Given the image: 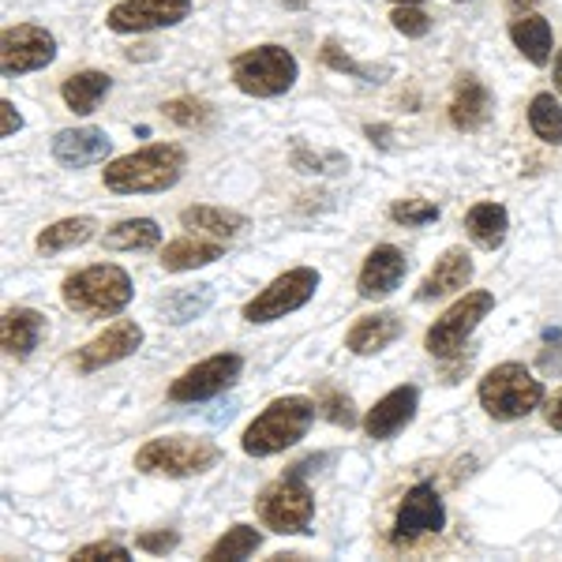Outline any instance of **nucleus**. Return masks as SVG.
<instances>
[{
  "mask_svg": "<svg viewBox=\"0 0 562 562\" xmlns=\"http://www.w3.org/2000/svg\"><path fill=\"white\" fill-rule=\"evenodd\" d=\"M188 169V154L177 143H154L135 154L109 161L102 169V180L109 192L116 195H154V192H169Z\"/></svg>",
  "mask_w": 562,
  "mask_h": 562,
  "instance_id": "1",
  "label": "nucleus"
},
{
  "mask_svg": "<svg viewBox=\"0 0 562 562\" xmlns=\"http://www.w3.org/2000/svg\"><path fill=\"white\" fill-rule=\"evenodd\" d=\"M315 409H319V405L304 394H289V397L270 402L267 409L248 424V431H244V439H240L244 454L270 458V454H281V450L296 447L307 435V428H312Z\"/></svg>",
  "mask_w": 562,
  "mask_h": 562,
  "instance_id": "2",
  "label": "nucleus"
},
{
  "mask_svg": "<svg viewBox=\"0 0 562 562\" xmlns=\"http://www.w3.org/2000/svg\"><path fill=\"white\" fill-rule=\"evenodd\" d=\"M60 301L83 319H113L132 304V278L128 270L113 267V262H98V267L65 278Z\"/></svg>",
  "mask_w": 562,
  "mask_h": 562,
  "instance_id": "3",
  "label": "nucleus"
},
{
  "mask_svg": "<svg viewBox=\"0 0 562 562\" xmlns=\"http://www.w3.org/2000/svg\"><path fill=\"white\" fill-rule=\"evenodd\" d=\"M222 461V450L211 439H195V435H161L150 439L147 447H139L135 454V469L147 476H169V480H184V476H203Z\"/></svg>",
  "mask_w": 562,
  "mask_h": 562,
  "instance_id": "4",
  "label": "nucleus"
},
{
  "mask_svg": "<svg viewBox=\"0 0 562 562\" xmlns=\"http://www.w3.org/2000/svg\"><path fill=\"white\" fill-rule=\"evenodd\" d=\"M543 402V383L518 360H506L480 379V405L492 420H521Z\"/></svg>",
  "mask_w": 562,
  "mask_h": 562,
  "instance_id": "5",
  "label": "nucleus"
},
{
  "mask_svg": "<svg viewBox=\"0 0 562 562\" xmlns=\"http://www.w3.org/2000/svg\"><path fill=\"white\" fill-rule=\"evenodd\" d=\"M304 465H296L289 476L267 484L256 498V514L259 521L267 525L270 532H281V537H301V532L312 529L315 518V498L312 487L304 484Z\"/></svg>",
  "mask_w": 562,
  "mask_h": 562,
  "instance_id": "6",
  "label": "nucleus"
},
{
  "mask_svg": "<svg viewBox=\"0 0 562 562\" xmlns=\"http://www.w3.org/2000/svg\"><path fill=\"white\" fill-rule=\"evenodd\" d=\"M233 83L248 98H278L296 83V57L281 45H256L233 60Z\"/></svg>",
  "mask_w": 562,
  "mask_h": 562,
  "instance_id": "7",
  "label": "nucleus"
},
{
  "mask_svg": "<svg viewBox=\"0 0 562 562\" xmlns=\"http://www.w3.org/2000/svg\"><path fill=\"white\" fill-rule=\"evenodd\" d=\"M492 307H495V296L487 293V289H473V293H465L461 301L450 304L447 312L428 326V334H424V349H428L431 357H454V352L469 341V334L480 326V319H487Z\"/></svg>",
  "mask_w": 562,
  "mask_h": 562,
  "instance_id": "8",
  "label": "nucleus"
},
{
  "mask_svg": "<svg viewBox=\"0 0 562 562\" xmlns=\"http://www.w3.org/2000/svg\"><path fill=\"white\" fill-rule=\"evenodd\" d=\"M315 289H319V270H312V267L285 270V274H278L259 296H251V301L244 304V319L248 323L285 319V315H293L296 307H304L312 301Z\"/></svg>",
  "mask_w": 562,
  "mask_h": 562,
  "instance_id": "9",
  "label": "nucleus"
},
{
  "mask_svg": "<svg viewBox=\"0 0 562 562\" xmlns=\"http://www.w3.org/2000/svg\"><path fill=\"white\" fill-rule=\"evenodd\" d=\"M240 371H244V360L237 357V352H217V357L199 360L195 368H188L184 375L173 379V386H169V397L180 402V405L211 402V397L225 394V390L237 383Z\"/></svg>",
  "mask_w": 562,
  "mask_h": 562,
  "instance_id": "10",
  "label": "nucleus"
},
{
  "mask_svg": "<svg viewBox=\"0 0 562 562\" xmlns=\"http://www.w3.org/2000/svg\"><path fill=\"white\" fill-rule=\"evenodd\" d=\"M53 57H57V38L45 26L20 23V26H8L4 38H0V68H4V76L38 71L45 65H53Z\"/></svg>",
  "mask_w": 562,
  "mask_h": 562,
  "instance_id": "11",
  "label": "nucleus"
},
{
  "mask_svg": "<svg viewBox=\"0 0 562 562\" xmlns=\"http://www.w3.org/2000/svg\"><path fill=\"white\" fill-rule=\"evenodd\" d=\"M192 0H121L109 8L105 26L116 34H147L188 20Z\"/></svg>",
  "mask_w": 562,
  "mask_h": 562,
  "instance_id": "12",
  "label": "nucleus"
},
{
  "mask_svg": "<svg viewBox=\"0 0 562 562\" xmlns=\"http://www.w3.org/2000/svg\"><path fill=\"white\" fill-rule=\"evenodd\" d=\"M442 525H447V506H442L435 484H416L405 492L394 514V543H416L420 537L439 532Z\"/></svg>",
  "mask_w": 562,
  "mask_h": 562,
  "instance_id": "13",
  "label": "nucleus"
},
{
  "mask_svg": "<svg viewBox=\"0 0 562 562\" xmlns=\"http://www.w3.org/2000/svg\"><path fill=\"white\" fill-rule=\"evenodd\" d=\"M139 346H143V326L132 319H116L113 326H105L98 338H90L87 346L76 352V371L94 375V371H102L109 364L128 360Z\"/></svg>",
  "mask_w": 562,
  "mask_h": 562,
  "instance_id": "14",
  "label": "nucleus"
},
{
  "mask_svg": "<svg viewBox=\"0 0 562 562\" xmlns=\"http://www.w3.org/2000/svg\"><path fill=\"white\" fill-rule=\"evenodd\" d=\"M405 270H409L405 251L394 248V244H379V248H371L364 267H360L357 293L364 296V301H383V296H390L397 285H402Z\"/></svg>",
  "mask_w": 562,
  "mask_h": 562,
  "instance_id": "15",
  "label": "nucleus"
},
{
  "mask_svg": "<svg viewBox=\"0 0 562 562\" xmlns=\"http://www.w3.org/2000/svg\"><path fill=\"white\" fill-rule=\"evenodd\" d=\"M416 402H420V390L416 386H394L386 397H379L364 416V431L371 439H394L405 424H413Z\"/></svg>",
  "mask_w": 562,
  "mask_h": 562,
  "instance_id": "16",
  "label": "nucleus"
},
{
  "mask_svg": "<svg viewBox=\"0 0 562 562\" xmlns=\"http://www.w3.org/2000/svg\"><path fill=\"white\" fill-rule=\"evenodd\" d=\"M469 281H473V256H469L465 248H450L442 259H435L428 278L420 281V289H416V301L428 304V301H439V296L461 293Z\"/></svg>",
  "mask_w": 562,
  "mask_h": 562,
  "instance_id": "17",
  "label": "nucleus"
},
{
  "mask_svg": "<svg viewBox=\"0 0 562 562\" xmlns=\"http://www.w3.org/2000/svg\"><path fill=\"white\" fill-rule=\"evenodd\" d=\"M45 338V315L34 312V307H8L4 319H0V346H4L8 357L26 360L38 341Z\"/></svg>",
  "mask_w": 562,
  "mask_h": 562,
  "instance_id": "18",
  "label": "nucleus"
},
{
  "mask_svg": "<svg viewBox=\"0 0 562 562\" xmlns=\"http://www.w3.org/2000/svg\"><path fill=\"white\" fill-rule=\"evenodd\" d=\"M109 150H113V139L102 128H65L53 139V158L60 166H90V161H105Z\"/></svg>",
  "mask_w": 562,
  "mask_h": 562,
  "instance_id": "19",
  "label": "nucleus"
},
{
  "mask_svg": "<svg viewBox=\"0 0 562 562\" xmlns=\"http://www.w3.org/2000/svg\"><path fill=\"white\" fill-rule=\"evenodd\" d=\"M492 116V94L476 76H461L454 83V98H450V124L458 132H476Z\"/></svg>",
  "mask_w": 562,
  "mask_h": 562,
  "instance_id": "20",
  "label": "nucleus"
},
{
  "mask_svg": "<svg viewBox=\"0 0 562 562\" xmlns=\"http://www.w3.org/2000/svg\"><path fill=\"white\" fill-rule=\"evenodd\" d=\"M402 330H405V323H402V315H394V312L364 315V319H357V326L349 330L346 349L357 352V357H371V352H383L386 346H394V341L402 338Z\"/></svg>",
  "mask_w": 562,
  "mask_h": 562,
  "instance_id": "21",
  "label": "nucleus"
},
{
  "mask_svg": "<svg viewBox=\"0 0 562 562\" xmlns=\"http://www.w3.org/2000/svg\"><path fill=\"white\" fill-rule=\"evenodd\" d=\"M180 225L199 233V237L229 244L233 237H240V229L248 222H244L240 214H233V211H222V206H188V211H180Z\"/></svg>",
  "mask_w": 562,
  "mask_h": 562,
  "instance_id": "22",
  "label": "nucleus"
},
{
  "mask_svg": "<svg viewBox=\"0 0 562 562\" xmlns=\"http://www.w3.org/2000/svg\"><path fill=\"white\" fill-rule=\"evenodd\" d=\"M109 90H113V79H109L105 71H76V76H68L65 83H60V98H65V105L71 113L87 116L102 105V98Z\"/></svg>",
  "mask_w": 562,
  "mask_h": 562,
  "instance_id": "23",
  "label": "nucleus"
},
{
  "mask_svg": "<svg viewBox=\"0 0 562 562\" xmlns=\"http://www.w3.org/2000/svg\"><path fill=\"white\" fill-rule=\"evenodd\" d=\"M510 42L521 49V57L529 65H548L551 60V23L543 15L529 12V15H514L510 23Z\"/></svg>",
  "mask_w": 562,
  "mask_h": 562,
  "instance_id": "24",
  "label": "nucleus"
},
{
  "mask_svg": "<svg viewBox=\"0 0 562 562\" xmlns=\"http://www.w3.org/2000/svg\"><path fill=\"white\" fill-rule=\"evenodd\" d=\"M506 229H510V217H506V206H498V203H476L473 211L465 214L469 240H473L476 248H484V251L503 248Z\"/></svg>",
  "mask_w": 562,
  "mask_h": 562,
  "instance_id": "25",
  "label": "nucleus"
},
{
  "mask_svg": "<svg viewBox=\"0 0 562 562\" xmlns=\"http://www.w3.org/2000/svg\"><path fill=\"white\" fill-rule=\"evenodd\" d=\"M225 256V240H195V237H180L173 244H166L161 251V267L173 270H195V267H211L214 259Z\"/></svg>",
  "mask_w": 562,
  "mask_h": 562,
  "instance_id": "26",
  "label": "nucleus"
},
{
  "mask_svg": "<svg viewBox=\"0 0 562 562\" xmlns=\"http://www.w3.org/2000/svg\"><path fill=\"white\" fill-rule=\"evenodd\" d=\"M94 217H60L53 222L49 229L38 233L34 248L45 251V256H57V251H71V248H83V244L94 237Z\"/></svg>",
  "mask_w": 562,
  "mask_h": 562,
  "instance_id": "27",
  "label": "nucleus"
},
{
  "mask_svg": "<svg viewBox=\"0 0 562 562\" xmlns=\"http://www.w3.org/2000/svg\"><path fill=\"white\" fill-rule=\"evenodd\" d=\"M102 244L109 251H150L161 244V229L150 217H128V222H116L102 237Z\"/></svg>",
  "mask_w": 562,
  "mask_h": 562,
  "instance_id": "28",
  "label": "nucleus"
},
{
  "mask_svg": "<svg viewBox=\"0 0 562 562\" xmlns=\"http://www.w3.org/2000/svg\"><path fill=\"white\" fill-rule=\"evenodd\" d=\"M259 529H251V525H233L225 537H217L211 543V551H206V562H222V559H248V555H256L259 551Z\"/></svg>",
  "mask_w": 562,
  "mask_h": 562,
  "instance_id": "29",
  "label": "nucleus"
},
{
  "mask_svg": "<svg viewBox=\"0 0 562 562\" xmlns=\"http://www.w3.org/2000/svg\"><path fill=\"white\" fill-rule=\"evenodd\" d=\"M529 128L537 132V139L562 147V105L555 94H537L529 102Z\"/></svg>",
  "mask_w": 562,
  "mask_h": 562,
  "instance_id": "30",
  "label": "nucleus"
},
{
  "mask_svg": "<svg viewBox=\"0 0 562 562\" xmlns=\"http://www.w3.org/2000/svg\"><path fill=\"white\" fill-rule=\"evenodd\" d=\"M211 307V285H199V289H177L173 296L161 301V312L169 315V323H188L195 315H203Z\"/></svg>",
  "mask_w": 562,
  "mask_h": 562,
  "instance_id": "31",
  "label": "nucleus"
},
{
  "mask_svg": "<svg viewBox=\"0 0 562 562\" xmlns=\"http://www.w3.org/2000/svg\"><path fill=\"white\" fill-rule=\"evenodd\" d=\"M166 116L180 128H206V124L214 121V109L206 102H199V98H173V102L166 105Z\"/></svg>",
  "mask_w": 562,
  "mask_h": 562,
  "instance_id": "32",
  "label": "nucleus"
},
{
  "mask_svg": "<svg viewBox=\"0 0 562 562\" xmlns=\"http://www.w3.org/2000/svg\"><path fill=\"white\" fill-rule=\"evenodd\" d=\"M390 217L397 225H428V222H439V206L428 203V199H397L390 206Z\"/></svg>",
  "mask_w": 562,
  "mask_h": 562,
  "instance_id": "33",
  "label": "nucleus"
},
{
  "mask_svg": "<svg viewBox=\"0 0 562 562\" xmlns=\"http://www.w3.org/2000/svg\"><path fill=\"white\" fill-rule=\"evenodd\" d=\"M390 23H394V31L405 34V38H424V34L431 31V20L416 4H397L394 15H390Z\"/></svg>",
  "mask_w": 562,
  "mask_h": 562,
  "instance_id": "34",
  "label": "nucleus"
},
{
  "mask_svg": "<svg viewBox=\"0 0 562 562\" xmlns=\"http://www.w3.org/2000/svg\"><path fill=\"white\" fill-rule=\"evenodd\" d=\"M76 562H94V559H113V562H124L128 559V548L124 543H113V540H98V543H87V548H79Z\"/></svg>",
  "mask_w": 562,
  "mask_h": 562,
  "instance_id": "35",
  "label": "nucleus"
},
{
  "mask_svg": "<svg viewBox=\"0 0 562 562\" xmlns=\"http://www.w3.org/2000/svg\"><path fill=\"white\" fill-rule=\"evenodd\" d=\"M319 409H326V420L341 424V428H352V402L349 397H341L338 390H326Z\"/></svg>",
  "mask_w": 562,
  "mask_h": 562,
  "instance_id": "36",
  "label": "nucleus"
},
{
  "mask_svg": "<svg viewBox=\"0 0 562 562\" xmlns=\"http://www.w3.org/2000/svg\"><path fill=\"white\" fill-rule=\"evenodd\" d=\"M323 60H326V65H330L334 71H349V76H360V79L371 76V71H364V68L357 65V60L346 57V53L338 49V42H323Z\"/></svg>",
  "mask_w": 562,
  "mask_h": 562,
  "instance_id": "37",
  "label": "nucleus"
},
{
  "mask_svg": "<svg viewBox=\"0 0 562 562\" xmlns=\"http://www.w3.org/2000/svg\"><path fill=\"white\" fill-rule=\"evenodd\" d=\"M177 543H180L177 532H166V529H161V532H143V537L135 540V548H139V551H150V555H166V551H173Z\"/></svg>",
  "mask_w": 562,
  "mask_h": 562,
  "instance_id": "38",
  "label": "nucleus"
},
{
  "mask_svg": "<svg viewBox=\"0 0 562 562\" xmlns=\"http://www.w3.org/2000/svg\"><path fill=\"white\" fill-rule=\"evenodd\" d=\"M540 368L562 379V334H548V349L540 352Z\"/></svg>",
  "mask_w": 562,
  "mask_h": 562,
  "instance_id": "39",
  "label": "nucleus"
},
{
  "mask_svg": "<svg viewBox=\"0 0 562 562\" xmlns=\"http://www.w3.org/2000/svg\"><path fill=\"white\" fill-rule=\"evenodd\" d=\"M20 128H23V116L15 113V105L12 102H0V135L8 139V135H15Z\"/></svg>",
  "mask_w": 562,
  "mask_h": 562,
  "instance_id": "40",
  "label": "nucleus"
},
{
  "mask_svg": "<svg viewBox=\"0 0 562 562\" xmlns=\"http://www.w3.org/2000/svg\"><path fill=\"white\" fill-rule=\"evenodd\" d=\"M548 428L562 431V394H555V397L548 402Z\"/></svg>",
  "mask_w": 562,
  "mask_h": 562,
  "instance_id": "41",
  "label": "nucleus"
},
{
  "mask_svg": "<svg viewBox=\"0 0 562 562\" xmlns=\"http://www.w3.org/2000/svg\"><path fill=\"white\" fill-rule=\"evenodd\" d=\"M532 4H537V0H510V12H514V15H518V12H521V8H532Z\"/></svg>",
  "mask_w": 562,
  "mask_h": 562,
  "instance_id": "42",
  "label": "nucleus"
},
{
  "mask_svg": "<svg viewBox=\"0 0 562 562\" xmlns=\"http://www.w3.org/2000/svg\"><path fill=\"white\" fill-rule=\"evenodd\" d=\"M555 90L562 94V53H559V60H555Z\"/></svg>",
  "mask_w": 562,
  "mask_h": 562,
  "instance_id": "43",
  "label": "nucleus"
},
{
  "mask_svg": "<svg viewBox=\"0 0 562 562\" xmlns=\"http://www.w3.org/2000/svg\"><path fill=\"white\" fill-rule=\"evenodd\" d=\"M281 4H289V8H296V12H301V8H307V0H281Z\"/></svg>",
  "mask_w": 562,
  "mask_h": 562,
  "instance_id": "44",
  "label": "nucleus"
},
{
  "mask_svg": "<svg viewBox=\"0 0 562 562\" xmlns=\"http://www.w3.org/2000/svg\"><path fill=\"white\" fill-rule=\"evenodd\" d=\"M394 4H420V0H394Z\"/></svg>",
  "mask_w": 562,
  "mask_h": 562,
  "instance_id": "45",
  "label": "nucleus"
}]
</instances>
